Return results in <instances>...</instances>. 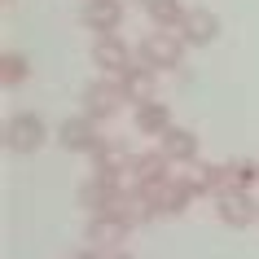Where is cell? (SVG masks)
<instances>
[{
	"instance_id": "cell-14",
	"label": "cell",
	"mask_w": 259,
	"mask_h": 259,
	"mask_svg": "<svg viewBox=\"0 0 259 259\" xmlns=\"http://www.w3.org/2000/svg\"><path fill=\"white\" fill-rule=\"evenodd\" d=\"M180 35H185V44H198V49H202V44H211L220 35V18L211 14V9H189Z\"/></svg>"
},
{
	"instance_id": "cell-4",
	"label": "cell",
	"mask_w": 259,
	"mask_h": 259,
	"mask_svg": "<svg viewBox=\"0 0 259 259\" xmlns=\"http://www.w3.org/2000/svg\"><path fill=\"white\" fill-rule=\"evenodd\" d=\"M44 141H49V127H44L40 114L27 110V114H9V119H5V145L14 154H35Z\"/></svg>"
},
{
	"instance_id": "cell-8",
	"label": "cell",
	"mask_w": 259,
	"mask_h": 259,
	"mask_svg": "<svg viewBox=\"0 0 259 259\" xmlns=\"http://www.w3.org/2000/svg\"><path fill=\"white\" fill-rule=\"evenodd\" d=\"M83 27L97 35H114L123 27V0H83Z\"/></svg>"
},
{
	"instance_id": "cell-15",
	"label": "cell",
	"mask_w": 259,
	"mask_h": 259,
	"mask_svg": "<svg viewBox=\"0 0 259 259\" xmlns=\"http://www.w3.org/2000/svg\"><path fill=\"white\" fill-rule=\"evenodd\" d=\"M145 14H150V22H158L163 31H180L185 18H189V9H185L180 0H145Z\"/></svg>"
},
{
	"instance_id": "cell-6",
	"label": "cell",
	"mask_w": 259,
	"mask_h": 259,
	"mask_svg": "<svg viewBox=\"0 0 259 259\" xmlns=\"http://www.w3.org/2000/svg\"><path fill=\"white\" fill-rule=\"evenodd\" d=\"M93 114H70L66 123H57V145L70 154H93L97 145H101V132L93 127Z\"/></svg>"
},
{
	"instance_id": "cell-1",
	"label": "cell",
	"mask_w": 259,
	"mask_h": 259,
	"mask_svg": "<svg viewBox=\"0 0 259 259\" xmlns=\"http://www.w3.org/2000/svg\"><path fill=\"white\" fill-rule=\"evenodd\" d=\"M137 57L145 62V66H154V70H176L180 66V57H185V35L180 31H150L145 40H141V49H137Z\"/></svg>"
},
{
	"instance_id": "cell-5",
	"label": "cell",
	"mask_w": 259,
	"mask_h": 259,
	"mask_svg": "<svg viewBox=\"0 0 259 259\" xmlns=\"http://www.w3.org/2000/svg\"><path fill=\"white\" fill-rule=\"evenodd\" d=\"M132 229V215L123 206H110V211H93V224H88V237H93L97 250H114V246L127 237Z\"/></svg>"
},
{
	"instance_id": "cell-3",
	"label": "cell",
	"mask_w": 259,
	"mask_h": 259,
	"mask_svg": "<svg viewBox=\"0 0 259 259\" xmlns=\"http://www.w3.org/2000/svg\"><path fill=\"white\" fill-rule=\"evenodd\" d=\"M215 215L224 220V224H233V229H250L259 220V202L255 193L242 189V185H229V189L215 193Z\"/></svg>"
},
{
	"instance_id": "cell-2",
	"label": "cell",
	"mask_w": 259,
	"mask_h": 259,
	"mask_svg": "<svg viewBox=\"0 0 259 259\" xmlns=\"http://www.w3.org/2000/svg\"><path fill=\"white\" fill-rule=\"evenodd\" d=\"M123 106H127V93H123L119 75H106V79H97V83L83 88V114H93L97 123L114 119Z\"/></svg>"
},
{
	"instance_id": "cell-16",
	"label": "cell",
	"mask_w": 259,
	"mask_h": 259,
	"mask_svg": "<svg viewBox=\"0 0 259 259\" xmlns=\"http://www.w3.org/2000/svg\"><path fill=\"white\" fill-rule=\"evenodd\" d=\"M0 79H5V88H18V83H27L31 79V62L22 53H0Z\"/></svg>"
},
{
	"instance_id": "cell-13",
	"label": "cell",
	"mask_w": 259,
	"mask_h": 259,
	"mask_svg": "<svg viewBox=\"0 0 259 259\" xmlns=\"http://www.w3.org/2000/svg\"><path fill=\"white\" fill-rule=\"evenodd\" d=\"M158 150L171 158V163H198V137L189 127H167L158 137Z\"/></svg>"
},
{
	"instance_id": "cell-12",
	"label": "cell",
	"mask_w": 259,
	"mask_h": 259,
	"mask_svg": "<svg viewBox=\"0 0 259 259\" xmlns=\"http://www.w3.org/2000/svg\"><path fill=\"white\" fill-rule=\"evenodd\" d=\"M132 127H137L141 137H163L167 127H171V106L167 101H145V106H137V114H132Z\"/></svg>"
},
{
	"instance_id": "cell-7",
	"label": "cell",
	"mask_w": 259,
	"mask_h": 259,
	"mask_svg": "<svg viewBox=\"0 0 259 259\" xmlns=\"http://www.w3.org/2000/svg\"><path fill=\"white\" fill-rule=\"evenodd\" d=\"M171 180V158L163 150H150V154H137L132 158V189H158Z\"/></svg>"
},
{
	"instance_id": "cell-17",
	"label": "cell",
	"mask_w": 259,
	"mask_h": 259,
	"mask_svg": "<svg viewBox=\"0 0 259 259\" xmlns=\"http://www.w3.org/2000/svg\"><path fill=\"white\" fill-rule=\"evenodd\" d=\"M79 259H101V250H97V246H93V255H79Z\"/></svg>"
},
{
	"instance_id": "cell-10",
	"label": "cell",
	"mask_w": 259,
	"mask_h": 259,
	"mask_svg": "<svg viewBox=\"0 0 259 259\" xmlns=\"http://www.w3.org/2000/svg\"><path fill=\"white\" fill-rule=\"evenodd\" d=\"M93 62H97V70H101V75H123V70L132 66L127 44L119 40V31H114V35H97V44H93Z\"/></svg>"
},
{
	"instance_id": "cell-11",
	"label": "cell",
	"mask_w": 259,
	"mask_h": 259,
	"mask_svg": "<svg viewBox=\"0 0 259 259\" xmlns=\"http://www.w3.org/2000/svg\"><path fill=\"white\" fill-rule=\"evenodd\" d=\"M154 75H158V70L145 66V62H132V66L119 75V83H123V93H127V101H132V106L154 101Z\"/></svg>"
},
{
	"instance_id": "cell-9",
	"label": "cell",
	"mask_w": 259,
	"mask_h": 259,
	"mask_svg": "<svg viewBox=\"0 0 259 259\" xmlns=\"http://www.w3.org/2000/svg\"><path fill=\"white\" fill-rule=\"evenodd\" d=\"M88 158H93V171H101V176H127L137 154H127L123 141H106V137H101V145H97Z\"/></svg>"
},
{
	"instance_id": "cell-18",
	"label": "cell",
	"mask_w": 259,
	"mask_h": 259,
	"mask_svg": "<svg viewBox=\"0 0 259 259\" xmlns=\"http://www.w3.org/2000/svg\"><path fill=\"white\" fill-rule=\"evenodd\" d=\"M141 5H145V0H141Z\"/></svg>"
}]
</instances>
